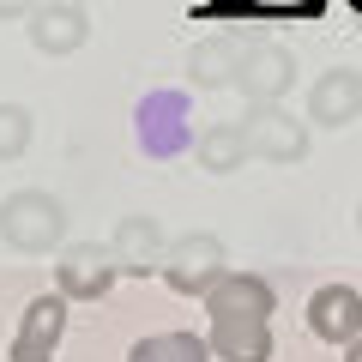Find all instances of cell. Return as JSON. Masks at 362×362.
I'll use <instances>...</instances> for the list:
<instances>
[{
	"label": "cell",
	"mask_w": 362,
	"mask_h": 362,
	"mask_svg": "<svg viewBox=\"0 0 362 362\" xmlns=\"http://www.w3.org/2000/svg\"><path fill=\"white\" fill-rule=\"evenodd\" d=\"M0 242L13 254H61L66 247V206L49 187H18L0 199Z\"/></svg>",
	"instance_id": "obj_1"
},
{
	"label": "cell",
	"mask_w": 362,
	"mask_h": 362,
	"mask_svg": "<svg viewBox=\"0 0 362 362\" xmlns=\"http://www.w3.org/2000/svg\"><path fill=\"white\" fill-rule=\"evenodd\" d=\"M223 272H230V247H223L211 230L175 235V242H169V254H163V278H169V290H175V296H206Z\"/></svg>",
	"instance_id": "obj_2"
},
{
	"label": "cell",
	"mask_w": 362,
	"mask_h": 362,
	"mask_svg": "<svg viewBox=\"0 0 362 362\" xmlns=\"http://www.w3.org/2000/svg\"><path fill=\"white\" fill-rule=\"evenodd\" d=\"M115 278H121V259H115L109 242H73V247H61V259H54V290H61L66 302L109 296Z\"/></svg>",
	"instance_id": "obj_3"
},
{
	"label": "cell",
	"mask_w": 362,
	"mask_h": 362,
	"mask_svg": "<svg viewBox=\"0 0 362 362\" xmlns=\"http://www.w3.org/2000/svg\"><path fill=\"white\" fill-rule=\"evenodd\" d=\"M242 133L254 145V157H266V163H302L308 157V121L284 115L278 103H247Z\"/></svg>",
	"instance_id": "obj_4"
},
{
	"label": "cell",
	"mask_w": 362,
	"mask_h": 362,
	"mask_svg": "<svg viewBox=\"0 0 362 362\" xmlns=\"http://www.w3.org/2000/svg\"><path fill=\"white\" fill-rule=\"evenodd\" d=\"M308 332L320 338V344H338L344 350L350 338H362V290L356 284H320L308 296Z\"/></svg>",
	"instance_id": "obj_5"
},
{
	"label": "cell",
	"mask_w": 362,
	"mask_h": 362,
	"mask_svg": "<svg viewBox=\"0 0 362 362\" xmlns=\"http://www.w3.org/2000/svg\"><path fill=\"white\" fill-rule=\"evenodd\" d=\"M199 302H206L211 320H272V308H278V296H272L266 278H259V272H235V266L223 272Z\"/></svg>",
	"instance_id": "obj_6"
},
{
	"label": "cell",
	"mask_w": 362,
	"mask_h": 362,
	"mask_svg": "<svg viewBox=\"0 0 362 362\" xmlns=\"http://www.w3.org/2000/svg\"><path fill=\"white\" fill-rule=\"evenodd\" d=\"M30 42H37L42 54H78L90 42V13L78 6V0H37L25 18Z\"/></svg>",
	"instance_id": "obj_7"
},
{
	"label": "cell",
	"mask_w": 362,
	"mask_h": 362,
	"mask_svg": "<svg viewBox=\"0 0 362 362\" xmlns=\"http://www.w3.org/2000/svg\"><path fill=\"white\" fill-rule=\"evenodd\" d=\"M296 85V61L278 42H247L242 49V73H235V90L247 103H284V90Z\"/></svg>",
	"instance_id": "obj_8"
},
{
	"label": "cell",
	"mask_w": 362,
	"mask_h": 362,
	"mask_svg": "<svg viewBox=\"0 0 362 362\" xmlns=\"http://www.w3.org/2000/svg\"><path fill=\"white\" fill-rule=\"evenodd\" d=\"M109 247H115L121 259V278H151V272H163V254H169V235L157 218H121L115 235H109Z\"/></svg>",
	"instance_id": "obj_9"
},
{
	"label": "cell",
	"mask_w": 362,
	"mask_h": 362,
	"mask_svg": "<svg viewBox=\"0 0 362 362\" xmlns=\"http://www.w3.org/2000/svg\"><path fill=\"white\" fill-rule=\"evenodd\" d=\"M61 332H66V296H37L18 320V338H13V362H54L61 350Z\"/></svg>",
	"instance_id": "obj_10"
},
{
	"label": "cell",
	"mask_w": 362,
	"mask_h": 362,
	"mask_svg": "<svg viewBox=\"0 0 362 362\" xmlns=\"http://www.w3.org/2000/svg\"><path fill=\"white\" fill-rule=\"evenodd\" d=\"M356 115H362V73L332 66V73L314 78V90H308V121L314 127H350Z\"/></svg>",
	"instance_id": "obj_11"
},
{
	"label": "cell",
	"mask_w": 362,
	"mask_h": 362,
	"mask_svg": "<svg viewBox=\"0 0 362 362\" xmlns=\"http://www.w3.org/2000/svg\"><path fill=\"white\" fill-rule=\"evenodd\" d=\"M247 157H254V145H247L242 121H211V127L194 133V163L206 169V175H235Z\"/></svg>",
	"instance_id": "obj_12"
},
{
	"label": "cell",
	"mask_w": 362,
	"mask_h": 362,
	"mask_svg": "<svg viewBox=\"0 0 362 362\" xmlns=\"http://www.w3.org/2000/svg\"><path fill=\"white\" fill-rule=\"evenodd\" d=\"M218 362H272V320H211Z\"/></svg>",
	"instance_id": "obj_13"
},
{
	"label": "cell",
	"mask_w": 362,
	"mask_h": 362,
	"mask_svg": "<svg viewBox=\"0 0 362 362\" xmlns=\"http://www.w3.org/2000/svg\"><path fill=\"white\" fill-rule=\"evenodd\" d=\"M242 49H247V42H230V37L199 42V49L187 54V73H194V85H199V90H223V85H235V73H242Z\"/></svg>",
	"instance_id": "obj_14"
},
{
	"label": "cell",
	"mask_w": 362,
	"mask_h": 362,
	"mask_svg": "<svg viewBox=\"0 0 362 362\" xmlns=\"http://www.w3.org/2000/svg\"><path fill=\"white\" fill-rule=\"evenodd\" d=\"M211 356H218V350L199 332H151V338H139V344L127 350V362H211Z\"/></svg>",
	"instance_id": "obj_15"
},
{
	"label": "cell",
	"mask_w": 362,
	"mask_h": 362,
	"mask_svg": "<svg viewBox=\"0 0 362 362\" xmlns=\"http://www.w3.org/2000/svg\"><path fill=\"white\" fill-rule=\"evenodd\" d=\"M30 139H37V115H30V109H18V103H0V163L25 157Z\"/></svg>",
	"instance_id": "obj_16"
},
{
	"label": "cell",
	"mask_w": 362,
	"mask_h": 362,
	"mask_svg": "<svg viewBox=\"0 0 362 362\" xmlns=\"http://www.w3.org/2000/svg\"><path fill=\"white\" fill-rule=\"evenodd\" d=\"M37 0H0V25H13V18H30Z\"/></svg>",
	"instance_id": "obj_17"
},
{
	"label": "cell",
	"mask_w": 362,
	"mask_h": 362,
	"mask_svg": "<svg viewBox=\"0 0 362 362\" xmlns=\"http://www.w3.org/2000/svg\"><path fill=\"white\" fill-rule=\"evenodd\" d=\"M344 362H362V338H350V344H344Z\"/></svg>",
	"instance_id": "obj_18"
},
{
	"label": "cell",
	"mask_w": 362,
	"mask_h": 362,
	"mask_svg": "<svg viewBox=\"0 0 362 362\" xmlns=\"http://www.w3.org/2000/svg\"><path fill=\"white\" fill-rule=\"evenodd\" d=\"M356 230H362V206H356Z\"/></svg>",
	"instance_id": "obj_19"
}]
</instances>
